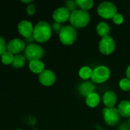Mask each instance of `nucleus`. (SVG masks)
<instances>
[{
    "instance_id": "obj_1",
    "label": "nucleus",
    "mask_w": 130,
    "mask_h": 130,
    "mask_svg": "<svg viewBox=\"0 0 130 130\" xmlns=\"http://www.w3.org/2000/svg\"><path fill=\"white\" fill-rule=\"evenodd\" d=\"M52 33L51 25L45 21H41L35 24L32 37L37 43H44L51 38Z\"/></svg>"
},
{
    "instance_id": "obj_2",
    "label": "nucleus",
    "mask_w": 130,
    "mask_h": 130,
    "mask_svg": "<svg viewBox=\"0 0 130 130\" xmlns=\"http://www.w3.org/2000/svg\"><path fill=\"white\" fill-rule=\"evenodd\" d=\"M70 23L74 28H84L90 21V14L88 11L81 9H76L70 13Z\"/></svg>"
},
{
    "instance_id": "obj_3",
    "label": "nucleus",
    "mask_w": 130,
    "mask_h": 130,
    "mask_svg": "<svg viewBox=\"0 0 130 130\" xmlns=\"http://www.w3.org/2000/svg\"><path fill=\"white\" fill-rule=\"evenodd\" d=\"M61 43L65 46H70L74 44L77 37V32L76 28L71 25L63 26L60 33L58 34Z\"/></svg>"
},
{
    "instance_id": "obj_4",
    "label": "nucleus",
    "mask_w": 130,
    "mask_h": 130,
    "mask_svg": "<svg viewBox=\"0 0 130 130\" xmlns=\"http://www.w3.org/2000/svg\"><path fill=\"white\" fill-rule=\"evenodd\" d=\"M24 56L29 62L33 60H41L44 56V50L39 44L31 43L26 46L24 51Z\"/></svg>"
},
{
    "instance_id": "obj_5",
    "label": "nucleus",
    "mask_w": 130,
    "mask_h": 130,
    "mask_svg": "<svg viewBox=\"0 0 130 130\" xmlns=\"http://www.w3.org/2000/svg\"><path fill=\"white\" fill-rule=\"evenodd\" d=\"M97 11L102 18L107 20L112 19L117 13V7L111 2H103L97 6Z\"/></svg>"
},
{
    "instance_id": "obj_6",
    "label": "nucleus",
    "mask_w": 130,
    "mask_h": 130,
    "mask_svg": "<svg viewBox=\"0 0 130 130\" xmlns=\"http://www.w3.org/2000/svg\"><path fill=\"white\" fill-rule=\"evenodd\" d=\"M111 75L110 69L106 66H99L93 69L91 79L93 83L103 84L107 82Z\"/></svg>"
},
{
    "instance_id": "obj_7",
    "label": "nucleus",
    "mask_w": 130,
    "mask_h": 130,
    "mask_svg": "<svg viewBox=\"0 0 130 130\" xmlns=\"http://www.w3.org/2000/svg\"><path fill=\"white\" fill-rule=\"evenodd\" d=\"M116 49L115 40L110 36H107L103 38L99 42V50L100 52L106 56L112 54Z\"/></svg>"
},
{
    "instance_id": "obj_8",
    "label": "nucleus",
    "mask_w": 130,
    "mask_h": 130,
    "mask_svg": "<svg viewBox=\"0 0 130 130\" xmlns=\"http://www.w3.org/2000/svg\"><path fill=\"white\" fill-rule=\"evenodd\" d=\"M103 116L105 123L109 126H115L120 120V114L117 108H107L105 107L103 110Z\"/></svg>"
},
{
    "instance_id": "obj_9",
    "label": "nucleus",
    "mask_w": 130,
    "mask_h": 130,
    "mask_svg": "<svg viewBox=\"0 0 130 130\" xmlns=\"http://www.w3.org/2000/svg\"><path fill=\"white\" fill-rule=\"evenodd\" d=\"M26 47L25 42L20 38H14L7 43V51L11 53L14 55L21 54L25 51Z\"/></svg>"
},
{
    "instance_id": "obj_10",
    "label": "nucleus",
    "mask_w": 130,
    "mask_h": 130,
    "mask_svg": "<svg viewBox=\"0 0 130 130\" xmlns=\"http://www.w3.org/2000/svg\"><path fill=\"white\" fill-rule=\"evenodd\" d=\"M34 28V26L33 25V24L28 20L21 21L17 26V29L19 34L26 39H29L32 37Z\"/></svg>"
},
{
    "instance_id": "obj_11",
    "label": "nucleus",
    "mask_w": 130,
    "mask_h": 130,
    "mask_svg": "<svg viewBox=\"0 0 130 130\" xmlns=\"http://www.w3.org/2000/svg\"><path fill=\"white\" fill-rule=\"evenodd\" d=\"M56 79L57 78L55 73L50 69H45L40 75H38L39 82L45 87L52 86L55 83Z\"/></svg>"
},
{
    "instance_id": "obj_12",
    "label": "nucleus",
    "mask_w": 130,
    "mask_h": 130,
    "mask_svg": "<svg viewBox=\"0 0 130 130\" xmlns=\"http://www.w3.org/2000/svg\"><path fill=\"white\" fill-rule=\"evenodd\" d=\"M70 13L71 12L66 7H60L54 10L52 14V18L54 22L63 24L70 20Z\"/></svg>"
},
{
    "instance_id": "obj_13",
    "label": "nucleus",
    "mask_w": 130,
    "mask_h": 130,
    "mask_svg": "<svg viewBox=\"0 0 130 130\" xmlns=\"http://www.w3.org/2000/svg\"><path fill=\"white\" fill-rule=\"evenodd\" d=\"M117 95L113 91H107L103 95V103L107 108L114 107L117 103Z\"/></svg>"
},
{
    "instance_id": "obj_14",
    "label": "nucleus",
    "mask_w": 130,
    "mask_h": 130,
    "mask_svg": "<svg viewBox=\"0 0 130 130\" xmlns=\"http://www.w3.org/2000/svg\"><path fill=\"white\" fill-rule=\"evenodd\" d=\"M78 91L82 96L87 98L88 95L95 92V86L93 83L86 81L80 85L78 88Z\"/></svg>"
},
{
    "instance_id": "obj_15",
    "label": "nucleus",
    "mask_w": 130,
    "mask_h": 130,
    "mask_svg": "<svg viewBox=\"0 0 130 130\" xmlns=\"http://www.w3.org/2000/svg\"><path fill=\"white\" fill-rule=\"evenodd\" d=\"M28 67L31 72L38 75H40L42 72L45 70V65L41 60H33L29 62Z\"/></svg>"
},
{
    "instance_id": "obj_16",
    "label": "nucleus",
    "mask_w": 130,
    "mask_h": 130,
    "mask_svg": "<svg viewBox=\"0 0 130 130\" xmlns=\"http://www.w3.org/2000/svg\"><path fill=\"white\" fill-rule=\"evenodd\" d=\"M117 110L121 117L124 118L130 117V101L125 100L121 101L117 107Z\"/></svg>"
},
{
    "instance_id": "obj_17",
    "label": "nucleus",
    "mask_w": 130,
    "mask_h": 130,
    "mask_svg": "<svg viewBox=\"0 0 130 130\" xmlns=\"http://www.w3.org/2000/svg\"><path fill=\"white\" fill-rule=\"evenodd\" d=\"M96 30H97V34L101 38H103L104 37H107V36L110 35L111 29H110V25L107 22L101 21V22H99L97 24V27H96Z\"/></svg>"
},
{
    "instance_id": "obj_18",
    "label": "nucleus",
    "mask_w": 130,
    "mask_h": 130,
    "mask_svg": "<svg viewBox=\"0 0 130 130\" xmlns=\"http://www.w3.org/2000/svg\"><path fill=\"white\" fill-rule=\"evenodd\" d=\"M86 101V104L89 107L94 108V107H97L100 104V95L97 93L94 92V93L88 95L86 98V101Z\"/></svg>"
},
{
    "instance_id": "obj_19",
    "label": "nucleus",
    "mask_w": 130,
    "mask_h": 130,
    "mask_svg": "<svg viewBox=\"0 0 130 130\" xmlns=\"http://www.w3.org/2000/svg\"><path fill=\"white\" fill-rule=\"evenodd\" d=\"M26 61H27V59L25 58L24 55H21V54L15 55L11 66L15 69L23 68L26 64Z\"/></svg>"
},
{
    "instance_id": "obj_20",
    "label": "nucleus",
    "mask_w": 130,
    "mask_h": 130,
    "mask_svg": "<svg viewBox=\"0 0 130 130\" xmlns=\"http://www.w3.org/2000/svg\"><path fill=\"white\" fill-rule=\"evenodd\" d=\"M75 2L79 9L87 11L91 9L94 5V2L93 0H76Z\"/></svg>"
},
{
    "instance_id": "obj_21",
    "label": "nucleus",
    "mask_w": 130,
    "mask_h": 130,
    "mask_svg": "<svg viewBox=\"0 0 130 130\" xmlns=\"http://www.w3.org/2000/svg\"><path fill=\"white\" fill-rule=\"evenodd\" d=\"M79 76L83 80H88L91 78L93 75V69L89 66H83L79 70Z\"/></svg>"
},
{
    "instance_id": "obj_22",
    "label": "nucleus",
    "mask_w": 130,
    "mask_h": 130,
    "mask_svg": "<svg viewBox=\"0 0 130 130\" xmlns=\"http://www.w3.org/2000/svg\"><path fill=\"white\" fill-rule=\"evenodd\" d=\"M14 56H15L14 54H12L11 53H10L8 51H6L1 56V62L3 65H5V66L11 65L13 59H14Z\"/></svg>"
},
{
    "instance_id": "obj_23",
    "label": "nucleus",
    "mask_w": 130,
    "mask_h": 130,
    "mask_svg": "<svg viewBox=\"0 0 130 130\" xmlns=\"http://www.w3.org/2000/svg\"><path fill=\"white\" fill-rule=\"evenodd\" d=\"M119 86L124 91H130V80L127 78H122L119 82Z\"/></svg>"
},
{
    "instance_id": "obj_24",
    "label": "nucleus",
    "mask_w": 130,
    "mask_h": 130,
    "mask_svg": "<svg viewBox=\"0 0 130 130\" xmlns=\"http://www.w3.org/2000/svg\"><path fill=\"white\" fill-rule=\"evenodd\" d=\"M112 21H113V22L115 24H116V25H120V24H122L123 23V21H124V16L121 14V13H116L114 16H113V18H112Z\"/></svg>"
},
{
    "instance_id": "obj_25",
    "label": "nucleus",
    "mask_w": 130,
    "mask_h": 130,
    "mask_svg": "<svg viewBox=\"0 0 130 130\" xmlns=\"http://www.w3.org/2000/svg\"><path fill=\"white\" fill-rule=\"evenodd\" d=\"M7 51V43L3 37L0 36V58Z\"/></svg>"
},
{
    "instance_id": "obj_26",
    "label": "nucleus",
    "mask_w": 130,
    "mask_h": 130,
    "mask_svg": "<svg viewBox=\"0 0 130 130\" xmlns=\"http://www.w3.org/2000/svg\"><path fill=\"white\" fill-rule=\"evenodd\" d=\"M70 12L75 11L77 9V5H76V2L75 1H67L65 2V6Z\"/></svg>"
},
{
    "instance_id": "obj_27",
    "label": "nucleus",
    "mask_w": 130,
    "mask_h": 130,
    "mask_svg": "<svg viewBox=\"0 0 130 130\" xmlns=\"http://www.w3.org/2000/svg\"><path fill=\"white\" fill-rule=\"evenodd\" d=\"M26 12H27V14L29 15V16H32L35 14L36 12V7L34 4H29L27 5L26 7Z\"/></svg>"
},
{
    "instance_id": "obj_28",
    "label": "nucleus",
    "mask_w": 130,
    "mask_h": 130,
    "mask_svg": "<svg viewBox=\"0 0 130 130\" xmlns=\"http://www.w3.org/2000/svg\"><path fill=\"white\" fill-rule=\"evenodd\" d=\"M52 27V30L54 31H55L56 33L59 34L61 30L62 29L63 26H62V24H60V23H57V22H54L51 25Z\"/></svg>"
},
{
    "instance_id": "obj_29",
    "label": "nucleus",
    "mask_w": 130,
    "mask_h": 130,
    "mask_svg": "<svg viewBox=\"0 0 130 130\" xmlns=\"http://www.w3.org/2000/svg\"><path fill=\"white\" fill-rule=\"evenodd\" d=\"M126 78L130 80V65L128 66V67H127V69H126Z\"/></svg>"
},
{
    "instance_id": "obj_30",
    "label": "nucleus",
    "mask_w": 130,
    "mask_h": 130,
    "mask_svg": "<svg viewBox=\"0 0 130 130\" xmlns=\"http://www.w3.org/2000/svg\"><path fill=\"white\" fill-rule=\"evenodd\" d=\"M21 2L29 5V4H31L32 3V0H21Z\"/></svg>"
},
{
    "instance_id": "obj_31",
    "label": "nucleus",
    "mask_w": 130,
    "mask_h": 130,
    "mask_svg": "<svg viewBox=\"0 0 130 130\" xmlns=\"http://www.w3.org/2000/svg\"><path fill=\"white\" fill-rule=\"evenodd\" d=\"M129 126H130V117L129 118Z\"/></svg>"
},
{
    "instance_id": "obj_32",
    "label": "nucleus",
    "mask_w": 130,
    "mask_h": 130,
    "mask_svg": "<svg viewBox=\"0 0 130 130\" xmlns=\"http://www.w3.org/2000/svg\"><path fill=\"white\" fill-rule=\"evenodd\" d=\"M15 130H22V129H15Z\"/></svg>"
}]
</instances>
